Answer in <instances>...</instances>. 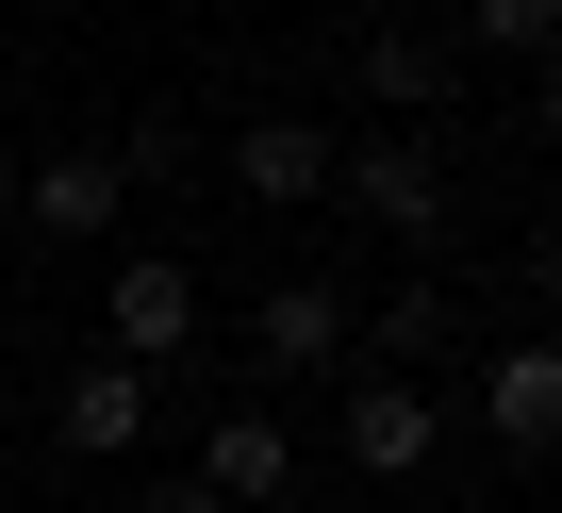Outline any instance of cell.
Masks as SVG:
<instances>
[{
	"mask_svg": "<svg viewBox=\"0 0 562 513\" xmlns=\"http://www.w3.org/2000/svg\"><path fill=\"white\" fill-rule=\"evenodd\" d=\"M331 182H348L397 248H430V232H447V149H430V133H348V149H331Z\"/></svg>",
	"mask_w": 562,
	"mask_h": 513,
	"instance_id": "6da1fadb",
	"label": "cell"
},
{
	"mask_svg": "<svg viewBox=\"0 0 562 513\" xmlns=\"http://www.w3.org/2000/svg\"><path fill=\"white\" fill-rule=\"evenodd\" d=\"M199 497H215V513H281V497H299V431H281V414H215Z\"/></svg>",
	"mask_w": 562,
	"mask_h": 513,
	"instance_id": "7a4b0ae2",
	"label": "cell"
},
{
	"mask_svg": "<svg viewBox=\"0 0 562 513\" xmlns=\"http://www.w3.org/2000/svg\"><path fill=\"white\" fill-rule=\"evenodd\" d=\"M116 199H133V166H116V149H50V166L18 182V215H34L50 248H100V232H116Z\"/></svg>",
	"mask_w": 562,
	"mask_h": 513,
	"instance_id": "3957f363",
	"label": "cell"
},
{
	"mask_svg": "<svg viewBox=\"0 0 562 513\" xmlns=\"http://www.w3.org/2000/svg\"><path fill=\"white\" fill-rule=\"evenodd\" d=\"M480 431L496 447H562V332H513L480 365Z\"/></svg>",
	"mask_w": 562,
	"mask_h": 513,
	"instance_id": "277c9868",
	"label": "cell"
},
{
	"mask_svg": "<svg viewBox=\"0 0 562 513\" xmlns=\"http://www.w3.org/2000/svg\"><path fill=\"white\" fill-rule=\"evenodd\" d=\"M50 431H67V464H116V447L149 431V365H133V348H100V365L50 398Z\"/></svg>",
	"mask_w": 562,
	"mask_h": 513,
	"instance_id": "5b68a950",
	"label": "cell"
},
{
	"mask_svg": "<svg viewBox=\"0 0 562 513\" xmlns=\"http://www.w3.org/2000/svg\"><path fill=\"white\" fill-rule=\"evenodd\" d=\"M248 348H265L281 381H331V365H348V299H331V282H265Z\"/></svg>",
	"mask_w": 562,
	"mask_h": 513,
	"instance_id": "8992f818",
	"label": "cell"
},
{
	"mask_svg": "<svg viewBox=\"0 0 562 513\" xmlns=\"http://www.w3.org/2000/svg\"><path fill=\"white\" fill-rule=\"evenodd\" d=\"M430 447H447V414H430L414 381H364V398H348V480H414Z\"/></svg>",
	"mask_w": 562,
	"mask_h": 513,
	"instance_id": "52a82bcc",
	"label": "cell"
},
{
	"mask_svg": "<svg viewBox=\"0 0 562 513\" xmlns=\"http://www.w3.org/2000/svg\"><path fill=\"white\" fill-rule=\"evenodd\" d=\"M232 182H248V199H331V133H315V116H248V133H232Z\"/></svg>",
	"mask_w": 562,
	"mask_h": 513,
	"instance_id": "ba28073f",
	"label": "cell"
},
{
	"mask_svg": "<svg viewBox=\"0 0 562 513\" xmlns=\"http://www.w3.org/2000/svg\"><path fill=\"white\" fill-rule=\"evenodd\" d=\"M100 299H116V348H133V365H166V348H199V282H182V266H116Z\"/></svg>",
	"mask_w": 562,
	"mask_h": 513,
	"instance_id": "9c48e42d",
	"label": "cell"
},
{
	"mask_svg": "<svg viewBox=\"0 0 562 513\" xmlns=\"http://www.w3.org/2000/svg\"><path fill=\"white\" fill-rule=\"evenodd\" d=\"M364 83L414 116V100H447V83H463V51H447V34H364Z\"/></svg>",
	"mask_w": 562,
	"mask_h": 513,
	"instance_id": "30bf717a",
	"label": "cell"
},
{
	"mask_svg": "<svg viewBox=\"0 0 562 513\" xmlns=\"http://www.w3.org/2000/svg\"><path fill=\"white\" fill-rule=\"evenodd\" d=\"M463 51H562V0H463Z\"/></svg>",
	"mask_w": 562,
	"mask_h": 513,
	"instance_id": "8fae6325",
	"label": "cell"
},
{
	"mask_svg": "<svg viewBox=\"0 0 562 513\" xmlns=\"http://www.w3.org/2000/svg\"><path fill=\"white\" fill-rule=\"evenodd\" d=\"M513 282H529V299H562V215L529 232V266H513Z\"/></svg>",
	"mask_w": 562,
	"mask_h": 513,
	"instance_id": "7c38bea8",
	"label": "cell"
},
{
	"mask_svg": "<svg viewBox=\"0 0 562 513\" xmlns=\"http://www.w3.org/2000/svg\"><path fill=\"white\" fill-rule=\"evenodd\" d=\"M529 133H546V149H562V51H546V83H529Z\"/></svg>",
	"mask_w": 562,
	"mask_h": 513,
	"instance_id": "4fadbf2b",
	"label": "cell"
},
{
	"mask_svg": "<svg viewBox=\"0 0 562 513\" xmlns=\"http://www.w3.org/2000/svg\"><path fill=\"white\" fill-rule=\"evenodd\" d=\"M116 513H215V497H199V480H149V497H116Z\"/></svg>",
	"mask_w": 562,
	"mask_h": 513,
	"instance_id": "5bb4252c",
	"label": "cell"
},
{
	"mask_svg": "<svg viewBox=\"0 0 562 513\" xmlns=\"http://www.w3.org/2000/svg\"><path fill=\"white\" fill-rule=\"evenodd\" d=\"M331 513H348V497H331Z\"/></svg>",
	"mask_w": 562,
	"mask_h": 513,
	"instance_id": "9a60e30c",
	"label": "cell"
}]
</instances>
